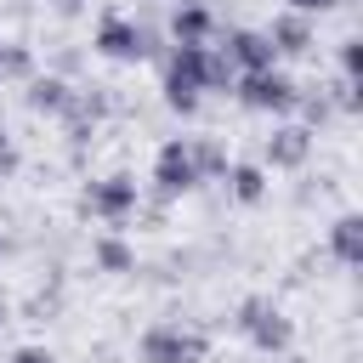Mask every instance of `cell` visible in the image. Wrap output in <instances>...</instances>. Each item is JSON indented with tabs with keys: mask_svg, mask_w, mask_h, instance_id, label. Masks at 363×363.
Returning <instances> with one entry per match:
<instances>
[{
	"mask_svg": "<svg viewBox=\"0 0 363 363\" xmlns=\"http://www.w3.org/2000/svg\"><path fill=\"white\" fill-rule=\"evenodd\" d=\"M323 6H329V0H289V11H301V17H306V11H323Z\"/></svg>",
	"mask_w": 363,
	"mask_h": 363,
	"instance_id": "20",
	"label": "cell"
},
{
	"mask_svg": "<svg viewBox=\"0 0 363 363\" xmlns=\"http://www.w3.org/2000/svg\"><path fill=\"white\" fill-rule=\"evenodd\" d=\"M233 91H238V102L244 108H255V113H289L295 108V79L284 74V68H261V74H238L233 79Z\"/></svg>",
	"mask_w": 363,
	"mask_h": 363,
	"instance_id": "3",
	"label": "cell"
},
{
	"mask_svg": "<svg viewBox=\"0 0 363 363\" xmlns=\"http://www.w3.org/2000/svg\"><path fill=\"white\" fill-rule=\"evenodd\" d=\"M340 74H346V79H357V74H363V40H357V34H352V40H340Z\"/></svg>",
	"mask_w": 363,
	"mask_h": 363,
	"instance_id": "16",
	"label": "cell"
},
{
	"mask_svg": "<svg viewBox=\"0 0 363 363\" xmlns=\"http://www.w3.org/2000/svg\"><path fill=\"white\" fill-rule=\"evenodd\" d=\"M68 79H57V74H28V108L34 113H62L68 108Z\"/></svg>",
	"mask_w": 363,
	"mask_h": 363,
	"instance_id": "11",
	"label": "cell"
},
{
	"mask_svg": "<svg viewBox=\"0 0 363 363\" xmlns=\"http://www.w3.org/2000/svg\"><path fill=\"white\" fill-rule=\"evenodd\" d=\"M187 153H193V164H199V182L227 170V147H221V142H210V136H187Z\"/></svg>",
	"mask_w": 363,
	"mask_h": 363,
	"instance_id": "14",
	"label": "cell"
},
{
	"mask_svg": "<svg viewBox=\"0 0 363 363\" xmlns=\"http://www.w3.org/2000/svg\"><path fill=\"white\" fill-rule=\"evenodd\" d=\"M267 40H272V51H278V57H301V51H312V28H306V17H301V11L272 17Z\"/></svg>",
	"mask_w": 363,
	"mask_h": 363,
	"instance_id": "10",
	"label": "cell"
},
{
	"mask_svg": "<svg viewBox=\"0 0 363 363\" xmlns=\"http://www.w3.org/2000/svg\"><path fill=\"white\" fill-rule=\"evenodd\" d=\"M91 255H96V267H102V272H130V267H136V255H130V244H125V238H96V250H91Z\"/></svg>",
	"mask_w": 363,
	"mask_h": 363,
	"instance_id": "15",
	"label": "cell"
},
{
	"mask_svg": "<svg viewBox=\"0 0 363 363\" xmlns=\"http://www.w3.org/2000/svg\"><path fill=\"white\" fill-rule=\"evenodd\" d=\"M221 176L233 182V199H238V204H261V199H267V170H261V164H227Z\"/></svg>",
	"mask_w": 363,
	"mask_h": 363,
	"instance_id": "13",
	"label": "cell"
},
{
	"mask_svg": "<svg viewBox=\"0 0 363 363\" xmlns=\"http://www.w3.org/2000/svg\"><path fill=\"white\" fill-rule=\"evenodd\" d=\"M6 363H57V357H51L45 346H17V352H11Z\"/></svg>",
	"mask_w": 363,
	"mask_h": 363,
	"instance_id": "18",
	"label": "cell"
},
{
	"mask_svg": "<svg viewBox=\"0 0 363 363\" xmlns=\"http://www.w3.org/2000/svg\"><path fill=\"white\" fill-rule=\"evenodd\" d=\"M11 164H17V147H11V142H6V136H0V176H6V170H11Z\"/></svg>",
	"mask_w": 363,
	"mask_h": 363,
	"instance_id": "19",
	"label": "cell"
},
{
	"mask_svg": "<svg viewBox=\"0 0 363 363\" xmlns=\"http://www.w3.org/2000/svg\"><path fill=\"white\" fill-rule=\"evenodd\" d=\"M57 6H62V11H74V6H79V0H57Z\"/></svg>",
	"mask_w": 363,
	"mask_h": 363,
	"instance_id": "22",
	"label": "cell"
},
{
	"mask_svg": "<svg viewBox=\"0 0 363 363\" xmlns=\"http://www.w3.org/2000/svg\"><path fill=\"white\" fill-rule=\"evenodd\" d=\"M136 199H142V193H136L130 176H108V182H91V187H85V210H91L96 221H108V227H119V221L136 210Z\"/></svg>",
	"mask_w": 363,
	"mask_h": 363,
	"instance_id": "5",
	"label": "cell"
},
{
	"mask_svg": "<svg viewBox=\"0 0 363 363\" xmlns=\"http://www.w3.org/2000/svg\"><path fill=\"white\" fill-rule=\"evenodd\" d=\"M221 57H227L233 68H244V74L278 68V51H272L267 28H233V34H227V45H221Z\"/></svg>",
	"mask_w": 363,
	"mask_h": 363,
	"instance_id": "7",
	"label": "cell"
},
{
	"mask_svg": "<svg viewBox=\"0 0 363 363\" xmlns=\"http://www.w3.org/2000/svg\"><path fill=\"white\" fill-rule=\"evenodd\" d=\"M102 57H113V62H142L147 51H153V28H142L136 17H125V11H108L102 23H96V40H91Z\"/></svg>",
	"mask_w": 363,
	"mask_h": 363,
	"instance_id": "2",
	"label": "cell"
},
{
	"mask_svg": "<svg viewBox=\"0 0 363 363\" xmlns=\"http://www.w3.org/2000/svg\"><path fill=\"white\" fill-rule=\"evenodd\" d=\"M0 323H6V301H0Z\"/></svg>",
	"mask_w": 363,
	"mask_h": 363,
	"instance_id": "23",
	"label": "cell"
},
{
	"mask_svg": "<svg viewBox=\"0 0 363 363\" xmlns=\"http://www.w3.org/2000/svg\"><path fill=\"white\" fill-rule=\"evenodd\" d=\"M210 28H216V17H210V6H199V0H182V6L170 11L176 45H210Z\"/></svg>",
	"mask_w": 363,
	"mask_h": 363,
	"instance_id": "9",
	"label": "cell"
},
{
	"mask_svg": "<svg viewBox=\"0 0 363 363\" xmlns=\"http://www.w3.org/2000/svg\"><path fill=\"white\" fill-rule=\"evenodd\" d=\"M153 182H159L164 199L199 187V164H193V153H187V136H170V142L159 147V159H153Z\"/></svg>",
	"mask_w": 363,
	"mask_h": 363,
	"instance_id": "6",
	"label": "cell"
},
{
	"mask_svg": "<svg viewBox=\"0 0 363 363\" xmlns=\"http://www.w3.org/2000/svg\"><path fill=\"white\" fill-rule=\"evenodd\" d=\"M204 335L199 329H187V323H153L142 340H136V352H142V363H199L204 357Z\"/></svg>",
	"mask_w": 363,
	"mask_h": 363,
	"instance_id": "1",
	"label": "cell"
},
{
	"mask_svg": "<svg viewBox=\"0 0 363 363\" xmlns=\"http://www.w3.org/2000/svg\"><path fill=\"white\" fill-rule=\"evenodd\" d=\"M233 323H238V329L250 335V346H261V352H284V346H289V335H295V329H289V318H284L267 295H250V301L238 306V318H233Z\"/></svg>",
	"mask_w": 363,
	"mask_h": 363,
	"instance_id": "4",
	"label": "cell"
},
{
	"mask_svg": "<svg viewBox=\"0 0 363 363\" xmlns=\"http://www.w3.org/2000/svg\"><path fill=\"white\" fill-rule=\"evenodd\" d=\"M261 153H267L272 170H301V164L312 159V125H278Z\"/></svg>",
	"mask_w": 363,
	"mask_h": 363,
	"instance_id": "8",
	"label": "cell"
},
{
	"mask_svg": "<svg viewBox=\"0 0 363 363\" xmlns=\"http://www.w3.org/2000/svg\"><path fill=\"white\" fill-rule=\"evenodd\" d=\"M329 250H335L340 267H357V261H363V221H357V216H340V221L329 227Z\"/></svg>",
	"mask_w": 363,
	"mask_h": 363,
	"instance_id": "12",
	"label": "cell"
},
{
	"mask_svg": "<svg viewBox=\"0 0 363 363\" xmlns=\"http://www.w3.org/2000/svg\"><path fill=\"white\" fill-rule=\"evenodd\" d=\"M0 74H11V79H28V74H34V51H28V45H11Z\"/></svg>",
	"mask_w": 363,
	"mask_h": 363,
	"instance_id": "17",
	"label": "cell"
},
{
	"mask_svg": "<svg viewBox=\"0 0 363 363\" xmlns=\"http://www.w3.org/2000/svg\"><path fill=\"white\" fill-rule=\"evenodd\" d=\"M6 51H11V45H6V40H0V68H6Z\"/></svg>",
	"mask_w": 363,
	"mask_h": 363,
	"instance_id": "21",
	"label": "cell"
}]
</instances>
